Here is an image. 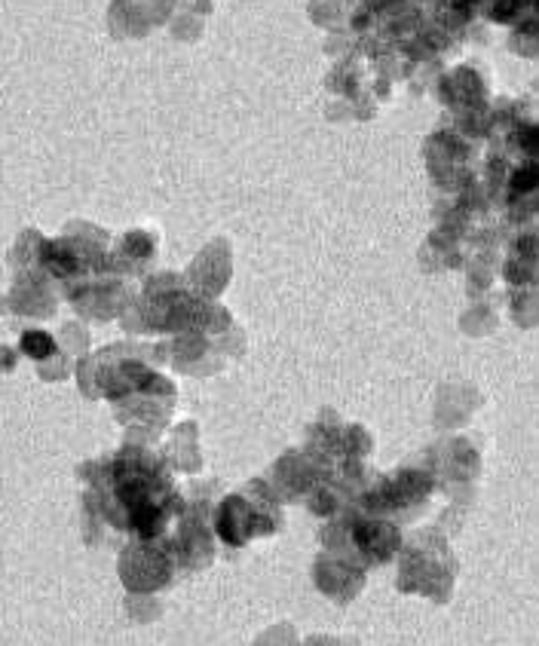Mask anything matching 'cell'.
Returning a JSON list of instances; mask_svg holds the SVG:
<instances>
[{
	"label": "cell",
	"instance_id": "cell-1",
	"mask_svg": "<svg viewBox=\"0 0 539 646\" xmlns=\"http://www.w3.org/2000/svg\"><path fill=\"white\" fill-rule=\"evenodd\" d=\"M22 350H25L28 356H34V359H46V356H53L56 343H53V337H46V334H40V331H31V334H25V340H22Z\"/></svg>",
	"mask_w": 539,
	"mask_h": 646
}]
</instances>
